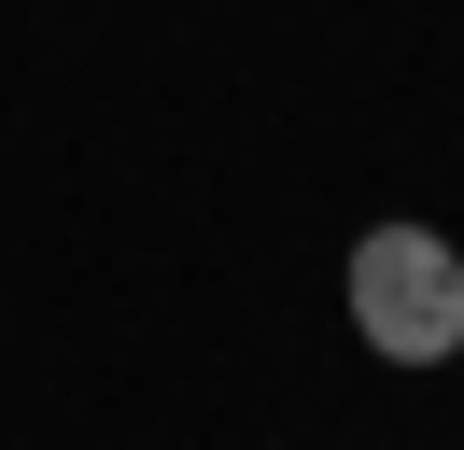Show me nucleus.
<instances>
[{
  "mask_svg": "<svg viewBox=\"0 0 464 450\" xmlns=\"http://www.w3.org/2000/svg\"><path fill=\"white\" fill-rule=\"evenodd\" d=\"M352 338L380 366H450L464 352V253L436 225H366L352 240Z\"/></svg>",
  "mask_w": 464,
  "mask_h": 450,
  "instance_id": "obj_1",
  "label": "nucleus"
}]
</instances>
